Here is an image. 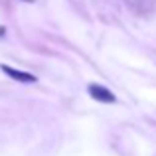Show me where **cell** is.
<instances>
[{
    "instance_id": "cell-2",
    "label": "cell",
    "mask_w": 156,
    "mask_h": 156,
    "mask_svg": "<svg viewBox=\"0 0 156 156\" xmlns=\"http://www.w3.org/2000/svg\"><path fill=\"white\" fill-rule=\"evenodd\" d=\"M0 69H2L8 77L20 81V83H36V81H38V79H36V75H32V73H28V71H22V69L10 67V65H0Z\"/></svg>"
},
{
    "instance_id": "cell-1",
    "label": "cell",
    "mask_w": 156,
    "mask_h": 156,
    "mask_svg": "<svg viewBox=\"0 0 156 156\" xmlns=\"http://www.w3.org/2000/svg\"><path fill=\"white\" fill-rule=\"evenodd\" d=\"M87 91H89V95H91L93 99L101 101V103H115V101H117L115 93L111 91V89L103 87V85H99V83H91L87 87Z\"/></svg>"
}]
</instances>
